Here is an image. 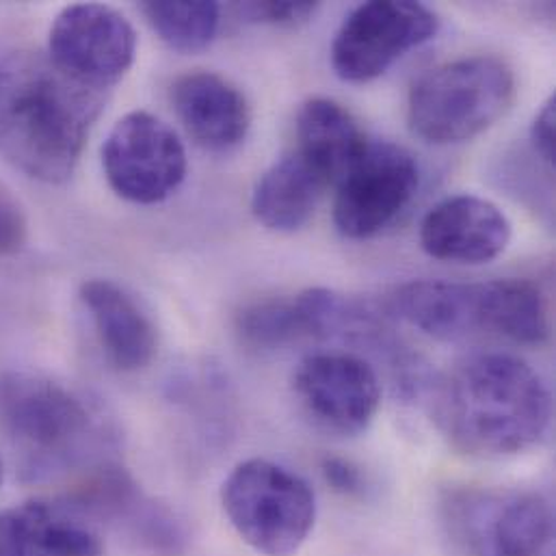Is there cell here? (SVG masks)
Listing matches in <instances>:
<instances>
[{
  "mask_svg": "<svg viewBox=\"0 0 556 556\" xmlns=\"http://www.w3.org/2000/svg\"><path fill=\"white\" fill-rule=\"evenodd\" d=\"M106 91L85 85L48 54L0 56V154L26 176L61 185L72 178Z\"/></svg>",
  "mask_w": 556,
  "mask_h": 556,
  "instance_id": "6da1fadb",
  "label": "cell"
},
{
  "mask_svg": "<svg viewBox=\"0 0 556 556\" xmlns=\"http://www.w3.org/2000/svg\"><path fill=\"white\" fill-rule=\"evenodd\" d=\"M435 420L446 440L475 457H509L535 446L553 420L542 375L509 353H479L438 386Z\"/></svg>",
  "mask_w": 556,
  "mask_h": 556,
  "instance_id": "7a4b0ae2",
  "label": "cell"
},
{
  "mask_svg": "<svg viewBox=\"0 0 556 556\" xmlns=\"http://www.w3.org/2000/svg\"><path fill=\"white\" fill-rule=\"evenodd\" d=\"M516 100V74L494 54L462 56L427 70L407 96V122L433 146L464 143L490 130Z\"/></svg>",
  "mask_w": 556,
  "mask_h": 556,
  "instance_id": "3957f363",
  "label": "cell"
},
{
  "mask_svg": "<svg viewBox=\"0 0 556 556\" xmlns=\"http://www.w3.org/2000/svg\"><path fill=\"white\" fill-rule=\"evenodd\" d=\"M0 425L35 459V470L70 468L104 438L83 396L30 372L0 375Z\"/></svg>",
  "mask_w": 556,
  "mask_h": 556,
  "instance_id": "277c9868",
  "label": "cell"
},
{
  "mask_svg": "<svg viewBox=\"0 0 556 556\" xmlns=\"http://www.w3.org/2000/svg\"><path fill=\"white\" fill-rule=\"evenodd\" d=\"M224 511L237 535L258 555H294L316 520L312 488L269 459L239 464L222 485Z\"/></svg>",
  "mask_w": 556,
  "mask_h": 556,
  "instance_id": "5b68a950",
  "label": "cell"
},
{
  "mask_svg": "<svg viewBox=\"0 0 556 556\" xmlns=\"http://www.w3.org/2000/svg\"><path fill=\"white\" fill-rule=\"evenodd\" d=\"M442 518L462 556H555V511L542 494L451 490L442 501Z\"/></svg>",
  "mask_w": 556,
  "mask_h": 556,
  "instance_id": "8992f818",
  "label": "cell"
},
{
  "mask_svg": "<svg viewBox=\"0 0 556 556\" xmlns=\"http://www.w3.org/2000/svg\"><path fill=\"white\" fill-rule=\"evenodd\" d=\"M420 169L409 150L392 141H370L336 182L333 224L353 241H364L390 228L412 204Z\"/></svg>",
  "mask_w": 556,
  "mask_h": 556,
  "instance_id": "52a82bcc",
  "label": "cell"
},
{
  "mask_svg": "<svg viewBox=\"0 0 556 556\" xmlns=\"http://www.w3.org/2000/svg\"><path fill=\"white\" fill-rule=\"evenodd\" d=\"M438 28L435 11L422 2H364L344 17L333 37V72L346 83L375 80L409 50L433 39Z\"/></svg>",
  "mask_w": 556,
  "mask_h": 556,
  "instance_id": "ba28073f",
  "label": "cell"
},
{
  "mask_svg": "<svg viewBox=\"0 0 556 556\" xmlns=\"http://www.w3.org/2000/svg\"><path fill=\"white\" fill-rule=\"evenodd\" d=\"M102 167L119 198L150 206L167 200L182 185L187 152L163 119L148 111H132L109 132Z\"/></svg>",
  "mask_w": 556,
  "mask_h": 556,
  "instance_id": "9c48e42d",
  "label": "cell"
},
{
  "mask_svg": "<svg viewBox=\"0 0 556 556\" xmlns=\"http://www.w3.org/2000/svg\"><path fill=\"white\" fill-rule=\"evenodd\" d=\"M137 33L113 7L78 2L52 22L48 56L72 78L109 91L132 67Z\"/></svg>",
  "mask_w": 556,
  "mask_h": 556,
  "instance_id": "30bf717a",
  "label": "cell"
},
{
  "mask_svg": "<svg viewBox=\"0 0 556 556\" xmlns=\"http://www.w3.org/2000/svg\"><path fill=\"white\" fill-rule=\"evenodd\" d=\"M292 386L318 427L346 438L366 431L381 403L375 368L353 353L307 355L296 366Z\"/></svg>",
  "mask_w": 556,
  "mask_h": 556,
  "instance_id": "8fae6325",
  "label": "cell"
},
{
  "mask_svg": "<svg viewBox=\"0 0 556 556\" xmlns=\"http://www.w3.org/2000/svg\"><path fill=\"white\" fill-rule=\"evenodd\" d=\"M509 241V217L494 202L470 193L442 200L420 224V248L442 263L488 265Z\"/></svg>",
  "mask_w": 556,
  "mask_h": 556,
  "instance_id": "7c38bea8",
  "label": "cell"
},
{
  "mask_svg": "<svg viewBox=\"0 0 556 556\" xmlns=\"http://www.w3.org/2000/svg\"><path fill=\"white\" fill-rule=\"evenodd\" d=\"M392 312L435 340H466L490 333L488 281L414 279L390 296Z\"/></svg>",
  "mask_w": 556,
  "mask_h": 556,
  "instance_id": "4fadbf2b",
  "label": "cell"
},
{
  "mask_svg": "<svg viewBox=\"0 0 556 556\" xmlns=\"http://www.w3.org/2000/svg\"><path fill=\"white\" fill-rule=\"evenodd\" d=\"M174 111L187 132L206 150L228 152L241 146L252 126L243 91L215 72H187L169 91Z\"/></svg>",
  "mask_w": 556,
  "mask_h": 556,
  "instance_id": "5bb4252c",
  "label": "cell"
},
{
  "mask_svg": "<svg viewBox=\"0 0 556 556\" xmlns=\"http://www.w3.org/2000/svg\"><path fill=\"white\" fill-rule=\"evenodd\" d=\"M102 540L67 503H22L0 511V556H102Z\"/></svg>",
  "mask_w": 556,
  "mask_h": 556,
  "instance_id": "9a60e30c",
  "label": "cell"
},
{
  "mask_svg": "<svg viewBox=\"0 0 556 556\" xmlns=\"http://www.w3.org/2000/svg\"><path fill=\"white\" fill-rule=\"evenodd\" d=\"M80 301L109 362L124 372L146 368L159 346L156 327L141 305L111 279H87Z\"/></svg>",
  "mask_w": 556,
  "mask_h": 556,
  "instance_id": "2e32d148",
  "label": "cell"
},
{
  "mask_svg": "<svg viewBox=\"0 0 556 556\" xmlns=\"http://www.w3.org/2000/svg\"><path fill=\"white\" fill-rule=\"evenodd\" d=\"M331 185L296 150L283 154L256 182L252 193L254 217L274 232L303 228Z\"/></svg>",
  "mask_w": 556,
  "mask_h": 556,
  "instance_id": "e0dca14e",
  "label": "cell"
},
{
  "mask_svg": "<svg viewBox=\"0 0 556 556\" xmlns=\"http://www.w3.org/2000/svg\"><path fill=\"white\" fill-rule=\"evenodd\" d=\"M368 139L353 113L336 100L309 98L296 113V152L331 187L362 154Z\"/></svg>",
  "mask_w": 556,
  "mask_h": 556,
  "instance_id": "ac0fdd59",
  "label": "cell"
},
{
  "mask_svg": "<svg viewBox=\"0 0 556 556\" xmlns=\"http://www.w3.org/2000/svg\"><path fill=\"white\" fill-rule=\"evenodd\" d=\"M327 288H307L292 299H265L237 314V333L250 349L271 351L303 338H323Z\"/></svg>",
  "mask_w": 556,
  "mask_h": 556,
  "instance_id": "d6986e66",
  "label": "cell"
},
{
  "mask_svg": "<svg viewBox=\"0 0 556 556\" xmlns=\"http://www.w3.org/2000/svg\"><path fill=\"white\" fill-rule=\"evenodd\" d=\"M141 11L154 33L178 52L208 48L222 22V7L208 0H146Z\"/></svg>",
  "mask_w": 556,
  "mask_h": 556,
  "instance_id": "ffe728a7",
  "label": "cell"
},
{
  "mask_svg": "<svg viewBox=\"0 0 556 556\" xmlns=\"http://www.w3.org/2000/svg\"><path fill=\"white\" fill-rule=\"evenodd\" d=\"M318 9V2L307 0H279V2H243L237 4L241 17L250 22L276 24V26H299L307 22Z\"/></svg>",
  "mask_w": 556,
  "mask_h": 556,
  "instance_id": "44dd1931",
  "label": "cell"
},
{
  "mask_svg": "<svg viewBox=\"0 0 556 556\" xmlns=\"http://www.w3.org/2000/svg\"><path fill=\"white\" fill-rule=\"evenodd\" d=\"M26 241V217L20 204L0 187V258L22 250Z\"/></svg>",
  "mask_w": 556,
  "mask_h": 556,
  "instance_id": "7402d4cb",
  "label": "cell"
},
{
  "mask_svg": "<svg viewBox=\"0 0 556 556\" xmlns=\"http://www.w3.org/2000/svg\"><path fill=\"white\" fill-rule=\"evenodd\" d=\"M323 479L327 485L342 496H357L364 490V477L359 468L342 457H325L320 464Z\"/></svg>",
  "mask_w": 556,
  "mask_h": 556,
  "instance_id": "603a6c76",
  "label": "cell"
},
{
  "mask_svg": "<svg viewBox=\"0 0 556 556\" xmlns=\"http://www.w3.org/2000/svg\"><path fill=\"white\" fill-rule=\"evenodd\" d=\"M556 96L553 93L540 109L531 126V141L540 159L553 167L555 165Z\"/></svg>",
  "mask_w": 556,
  "mask_h": 556,
  "instance_id": "cb8c5ba5",
  "label": "cell"
},
{
  "mask_svg": "<svg viewBox=\"0 0 556 556\" xmlns=\"http://www.w3.org/2000/svg\"><path fill=\"white\" fill-rule=\"evenodd\" d=\"M2 477H4V470H2V462H0V483H2Z\"/></svg>",
  "mask_w": 556,
  "mask_h": 556,
  "instance_id": "d4e9b609",
  "label": "cell"
}]
</instances>
